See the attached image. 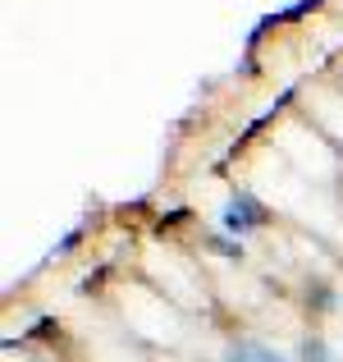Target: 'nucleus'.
Returning a JSON list of instances; mask_svg holds the SVG:
<instances>
[{
    "instance_id": "1",
    "label": "nucleus",
    "mask_w": 343,
    "mask_h": 362,
    "mask_svg": "<svg viewBox=\"0 0 343 362\" xmlns=\"http://www.w3.org/2000/svg\"><path fill=\"white\" fill-rule=\"evenodd\" d=\"M265 225H270V211H265V202H256L247 188H234V193L224 197V206H220V230L224 234L247 239V234L265 230Z\"/></svg>"
},
{
    "instance_id": "3",
    "label": "nucleus",
    "mask_w": 343,
    "mask_h": 362,
    "mask_svg": "<svg viewBox=\"0 0 343 362\" xmlns=\"http://www.w3.org/2000/svg\"><path fill=\"white\" fill-rule=\"evenodd\" d=\"M211 247L220 257H229V262H243V239H234V234H224V230L211 234Z\"/></svg>"
},
{
    "instance_id": "4",
    "label": "nucleus",
    "mask_w": 343,
    "mask_h": 362,
    "mask_svg": "<svg viewBox=\"0 0 343 362\" xmlns=\"http://www.w3.org/2000/svg\"><path fill=\"white\" fill-rule=\"evenodd\" d=\"M78 243H83V230H69V234H64L60 243H55V257H69V252H73Z\"/></svg>"
},
{
    "instance_id": "2",
    "label": "nucleus",
    "mask_w": 343,
    "mask_h": 362,
    "mask_svg": "<svg viewBox=\"0 0 343 362\" xmlns=\"http://www.w3.org/2000/svg\"><path fill=\"white\" fill-rule=\"evenodd\" d=\"M298 362H339V358H335V349L325 344V335H302Z\"/></svg>"
}]
</instances>
